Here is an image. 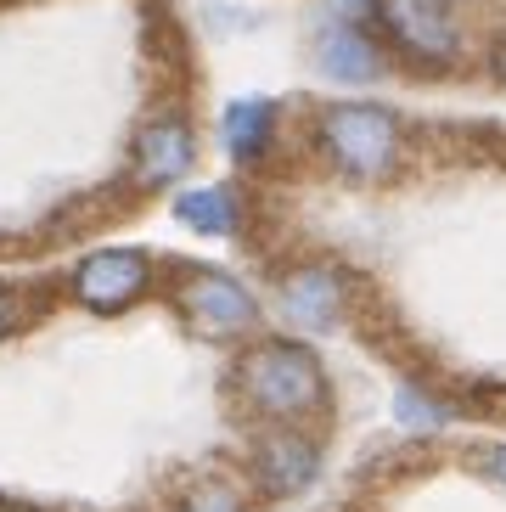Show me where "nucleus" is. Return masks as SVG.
I'll list each match as a JSON object with an SVG mask.
<instances>
[{
    "mask_svg": "<svg viewBox=\"0 0 506 512\" xmlns=\"http://www.w3.org/2000/svg\"><path fill=\"white\" fill-rule=\"evenodd\" d=\"M276 310L293 332H332L343 321V276L332 265H293L276 282Z\"/></svg>",
    "mask_w": 506,
    "mask_h": 512,
    "instance_id": "obj_7",
    "label": "nucleus"
},
{
    "mask_svg": "<svg viewBox=\"0 0 506 512\" xmlns=\"http://www.w3.org/2000/svg\"><path fill=\"white\" fill-rule=\"evenodd\" d=\"M372 23L417 68H450L462 57V23L450 0H372Z\"/></svg>",
    "mask_w": 506,
    "mask_h": 512,
    "instance_id": "obj_3",
    "label": "nucleus"
},
{
    "mask_svg": "<svg viewBox=\"0 0 506 512\" xmlns=\"http://www.w3.org/2000/svg\"><path fill=\"white\" fill-rule=\"evenodd\" d=\"M237 400L270 428H298L327 406V366L304 338H259L237 361Z\"/></svg>",
    "mask_w": 506,
    "mask_h": 512,
    "instance_id": "obj_1",
    "label": "nucleus"
},
{
    "mask_svg": "<svg viewBox=\"0 0 506 512\" xmlns=\"http://www.w3.org/2000/svg\"><path fill=\"white\" fill-rule=\"evenodd\" d=\"M147 287H152V265L135 248H102V254L79 259L74 271V299L96 316H119V310L141 304Z\"/></svg>",
    "mask_w": 506,
    "mask_h": 512,
    "instance_id": "obj_5",
    "label": "nucleus"
},
{
    "mask_svg": "<svg viewBox=\"0 0 506 512\" xmlns=\"http://www.w3.org/2000/svg\"><path fill=\"white\" fill-rule=\"evenodd\" d=\"M180 316L197 338H214V344H231L242 332L259 327V299L237 276L225 271H192L186 287H180Z\"/></svg>",
    "mask_w": 506,
    "mask_h": 512,
    "instance_id": "obj_4",
    "label": "nucleus"
},
{
    "mask_svg": "<svg viewBox=\"0 0 506 512\" xmlns=\"http://www.w3.org/2000/svg\"><path fill=\"white\" fill-rule=\"evenodd\" d=\"M175 512H248V496L225 473H197L175 496Z\"/></svg>",
    "mask_w": 506,
    "mask_h": 512,
    "instance_id": "obj_12",
    "label": "nucleus"
},
{
    "mask_svg": "<svg viewBox=\"0 0 506 512\" xmlns=\"http://www.w3.org/2000/svg\"><path fill=\"white\" fill-rule=\"evenodd\" d=\"M315 147L327 158L338 175L349 181H388L400 169V152H405V136H400V119L377 102H338L321 113L315 124Z\"/></svg>",
    "mask_w": 506,
    "mask_h": 512,
    "instance_id": "obj_2",
    "label": "nucleus"
},
{
    "mask_svg": "<svg viewBox=\"0 0 506 512\" xmlns=\"http://www.w3.org/2000/svg\"><path fill=\"white\" fill-rule=\"evenodd\" d=\"M0 512H34L29 501H12V496H0Z\"/></svg>",
    "mask_w": 506,
    "mask_h": 512,
    "instance_id": "obj_16",
    "label": "nucleus"
},
{
    "mask_svg": "<svg viewBox=\"0 0 506 512\" xmlns=\"http://www.w3.org/2000/svg\"><path fill=\"white\" fill-rule=\"evenodd\" d=\"M248 473H253V490L270 501H287L298 490H310L315 473H321V445L298 428H265L259 445L248 456Z\"/></svg>",
    "mask_w": 506,
    "mask_h": 512,
    "instance_id": "obj_6",
    "label": "nucleus"
},
{
    "mask_svg": "<svg viewBox=\"0 0 506 512\" xmlns=\"http://www.w3.org/2000/svg\"><path fill=\"white\" fill-rule=\"evenodd\" d=\"M34 316V304L17 293V287H0V338H12V332H23Z\"/></svg>",
    "mask_w": 506,
    "mask_h": 512,
    "instance_id": "obj_14",
    "label": "nucleus"
},
{
    "mask_svg": "<svg viewBox=\"0 0 506 512\" xmlns=\"http://www.w3.org/2000/svg\"><path fill=\"white\" fill-rule=\"evenodd\" d=\"M478 467H484V473L506 490V439H501V445H484V451H478Z\"/></svg>",
    "mask_w": 506,
    "mask_h": 512,
    "instance_id": "obj_15",
    "label": "nucleus"
},
{
    "mask_svg": "<svg viewBox=\"0 0 506 512\" xmlns=\"http://www.w3.org/2000/svg\"><path fill=\"white\" fill-rule=\"evenodd\" d=\"M175 220L197 237H237L242 231V203L231 186H192L175 197Z\"/></svg>",
    "mask_w": 506,
    "mask_h": 512,
    "instance_id": "obj_11",
    "label": "nucleus"
},
{
    "mask_svg": "<svg viewBox=\"0 0 506 512\" xmlns=\"http://www.w3.org/2000/svg\"><path fill=\"white\" fill-rule=\"evenodd\" d=\"M315 62L338 85H372V79H383V46L360 23H349V17H338V23H327V29L315 34Z\"/></svg>",
    "mask_w": 506,
    "mask_h": 512,
    "instance_id": "obj_9",
    "label": "nucleus"
},
{
    "mask_svg": "<svg viewBox=\"0 0 506 512\" xmlns=\"http://www.w3.org/2000/svg\"><path fill=\"white\" fill-rule=\"evenodd\" d=\"M495 74L506 79V40H501V51H495Z\"/></svg>",
    "mask_w": 506,
    "mask_h": 512,
    "instance_id": "obj_17",
    "label": "nucleus"
},
{
    "mask_svg": "<svg viewBox=\"0 0 506 512\" xmlns=\"http://www.w3.org/2000/svg\"><path fill=\"white\" fill-rule=\"evenodd\" d=\"M276 141V107L259 102V96H242V102L225 107L220 119V147L237 158V164H259Z\"/></svg>",
    "mask_w": 506,
    "mask_h": 512,
    "instance_id": "obj_10",
    "label": "nucleus"
},
{
    "mask_svg": "<svg viewBox=\"0 0 506 512\" xmlns=\"http://www.w3.org/2000/svg\"><path fill=\"white\" fill-rule=\"evenodd\" d=\"M394 417H400L405 428H445L450 406L445 400H433V394H422L417 383H405V389L394 394Z\"/></svg>",
    "mask_w": 506,
    "mask_h": 512,
    "instance_id": "obj_13",
    "label": "nucleus"
},
{
    "mask_svg": "<svg viewBox=\"0 0 506 512\" xmlns=\"http://www.w3.org/2000/svg\"><path fill=\"white\" fill-rule=\"evenodd\" d=\"M197 164V136L192 124L164 113V119H152L141 136H135V181L147 186V192H164V186H180L192 175Z\"/></svg>",
    "mask_w": 506,
    "mask_h": 512,
    "instance_id": "obj_8",
    "label": "nucleus"
}]
</instances>
